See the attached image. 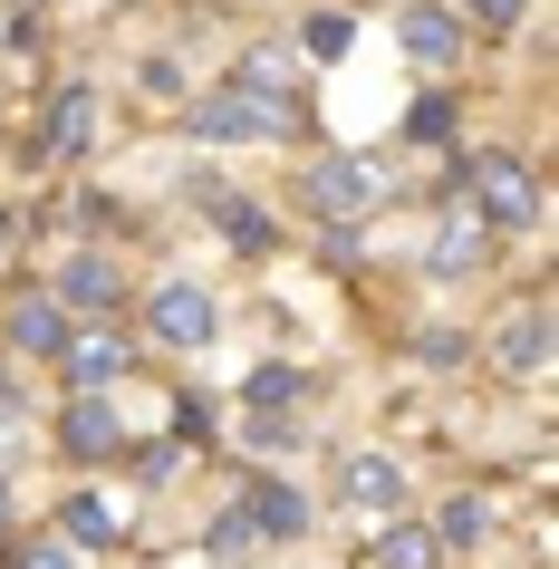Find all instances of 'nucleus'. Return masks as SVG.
I'll use <instances>...</instances> for the list:
<instances>
[{
	"label": "nucleus",
	"mask_w": 559,
	"mask_h": 569,
	"mask_svg": "<svg viewBox=\"0 0 559 569\" xmlns=\"http://www.w3.org/2000/svg\"><path fill=\"white\" fill-rule=\"evenodd\" d=\"M290 126H299V107H270V97L232 88V78L212 97H193V136L203 146H261V136H290Z\"/></svg>",
	"instance_id": "f257e3e1"
},
{
	"label": "nucleus",
	"mask_w": 559,
	"mask_h": 569,
	"mask_svg": "<svg viewBox=\"0 0 559 569\" xmlns=\"http://www.w3.org/2000/svg\"><path fill=\"white\" fill-rule=\"evenodd\" d=\"M472 222L482 232H521V222H540V183H530L521 154H472Z\"/></svg>",
	"instance_id": "f03ea898"
},
{
	"label": "nucleus",
	"mask_w": 559,
	"mask_h": 569,
	"mask_svg": "<svg viewBox=\"0 0 559 569\" xmlns=\"http://www.w3.org/2000/svg\"><path fill=\"white\" fill-rule=\"evenodd\" d=\"M386 203V164L377 154H319L309 164V212L319 222H357V212Z\"/></svg>",
	"instance_id": "7ed1b4c3"
},
{
	"label": "nucleus",
	"mask_w": 559,
	"mask_h": 569,
	"mask_svg": "<svg viewBox=\"0 0 559 569\" xmlns=\"http://www.w3.org/2000/svg\"><path fill=\"white\" fill-rule=\"evenodd\" d=\"M97 117H107V97H97V88H59V97H49V117H39V136H30V164L88 154L97 146Z\"/></svg>",
	"instance_id": "20e7f679"
},
{
	"label": "nucleus",
	"mask_w": 559,
	"mask_h": 569,
	"mask_svg": "<svg viewBox=\"0 0 559 569\" xmlns=\"http://www.w3.org/2000/svg\"><path fill=\"white\" fill-rule=\"evenodd\" d=\"M146 329H154V348H203L212 338V290L203 280H164L146 300Z\"/></svg>",
	"instance_id": "39448f33"
},
{
	"label": "nucleus",
	"mask_w": 559,
	"mask_h": 569,
	"mask_svg": "<svg viewBox=\"0 0 559 569\" xmlns=\"http://www.w3.org/2000/svg\"><path fill=\"white\" fill-rule=\"evenodd\" d=\"M492 367L501 377H540L550 367V300H521L492 319Z\"/></svg>",
	"instance_id": "423d86ee"
},
{
	"label": "nucleus",
	"mask_w": 559,
	"mask_h": 569,
	"mask_svg": "<svg viewBox=\"0 0 559 569\" xmlns=\"http://www.w3.org/2000/svg\"><path fill=\"white\" fill-rule=\"evenodd\" d=\"M232 531L241 540H251V531H261V540H299V531H309V502H299L290 482H261V473H251V492L232 502Z\"/></svg>",
	"instance_id": "0eeeda50"
},
{
	"label": "nucleus",
	"mask_w": 559,
	"mask_h": 569,
	"mask_svg": "<svg viewBox=\"0 0 559 569\" xmlns=\"http://www.w3.org/2000/svg\"><path fill=\"white\" fill-rule=\"evenodd\" d=\"M396 39H406L415 68H453L463 59V30H453V10H435V0H406V10H396Z\"/></svg>",
	"instance_id": "6e6552de"
},
{
	"label": "nucleus",
	"mask_w": 559,
	"mask_h": 569,
	"mask_svg": "<svg viewBox=\"0 0 559 569\" xmlns=\"http://www.w3.org/2000/svg\"><path fill=\"white\" fill-rule=\"evenodd\" d=\"M338 502L348 511H396L406 502V473L386 453H338Z\"/></svg>",
	"instance_id": "1a4fd4ad"
},
{
	"label": "nucleus",
	"mask_w": 559,
	"mask_h": 569,
	"mask_svg": "<svg viewBox=\"0 0 559 569\" xmlns=\"http://www.w3.org/2000/svg\"><path fill=\"white\" fill-rule=\"evenodd\" d=\"M59 445L78 453V463H107V453L126 445V425H117V406H107V396H78V406H68V416H59Z\"/></svg>",
	"instance_id": "9d476101"
},
{
	"label": "nucleus",
	"mask_w": 559,
	"mask_h": 569,
	"mask_svg": "<svg viewBox=\"0 0 559 569\" xmlns=\"http://www.w3.org/2000/svg\"><path fill=\"white\" fill-rule=\"evenodd\" d=\"M59 367H68V387H78V396H107L136 358H126V338L107 329V338H68V358H59Z\"/></svg>",
	"instance_id": "9b49d317"
},
{
	"label": "nucleus",
	"mask_w": 559,
	"mask_h": 569,
	"mask_svg": "<svg viewBox=\"0 0 559 569\" xmlns=\"http://www.w3.org/2000/svg\"><path fill=\"white\" fill-rule=\"evenodd\" d=\"M117 300H126L117 261H97V251H78V261L59 270V309H107V319H117Z\"/></svg>",
	"instance_id": "f8f14e48"
},
{
	"label": "nucleus",
	"mask_w": 559,
	"mask_h": 569,
	"mask_svg": "<svg viewBox=\"0 0 559 569\" xmlns=\"http://www.w3.org/2000/svg\"><path fill=\"white\" fill-rule=\"evenodd\" d=\"M59 531L78 540V550H117V540H126V511L107 502V492H68V502H59Z\"/></svg>",
	"instance_id": "ddd939ff"
},
{
	"label": "nucleus",
	"mask_w": 559,
	"mask_h": 569,
	"mask_svg": "<svg viewBox=\"0 0 559 569\" xmlns=\"http://www.w3.org/2000/svg\"><path fill=\"white\" fill-rule=\"evenodd\" d=\"M10 348L20 358H68V309L59 300H20L10 309Z\"/></svg>",
	"instance_id": "4468645a"
},
{
	"label": "nucleus",
	"mask_w": 559,
	"mask_h": 569,
	"mask_svg": "<svg viewBox=\"0 0 559 569\" xmlns=\"http://www.w3.org/2000/svg\"><path fill=\"white\" fill-rule=\"evenodd\" d=\"M367 569H443V550H435L425 521H396V531H377V560Z\"/></svg>",
	"instance_id": "2eb2a0df"
},
{
	"label": "nucleus",
	"mask_w": 559,
	"mask_h": 569,
	"mask_svg": "<svg viewBox=\"0 0 559 569\" xmlns=\"http://www.w3.org/2000/svg\"><path fill=\"white\" fill-rule=\"evenodd\" d=\"M482 251H492V232H482V222L463 212V222H443V241H435V270H443V280H463V270L482 261Z\"/></svg>",
	"instance_id": "dca6fc26"
},
{
	"label": "nucleus",
	"mask_w": 559,
	"mask_h": 569,
	"mask_svg": "<svg viewBox=\"0 0 559 569\" xmlns=\"http://www.w3.org/2000/svg\"><path fill=\"white\" fill-rule=\"evenodd\" d=\"M482 531H492V502H443V521H435V550H482Z\"/></svg>",
	"instance_id": "f3484780"
},
{
	"label": "nucleus",
	"mask_w": 559,
	"mask_h": 569,
	"mask_svg": "<svg viewBox=\"0 0 559 569\" xmlns=\"http://www.w3.org/2000/svg\"><path fill=\"white\" fill-rule=\"evenodd\" d=\"M299 39H309V59L338 68V59L357 49V20H348V10H309V30H299Z\"/></svg>",
	"instance_id": "a211bd4d"
},
{
	"label": "nucleus",
	"mask_w": 559,
	"mask_h": 569,
	"mask_svg": "<svg viewBox=\"0 0 559 569\" xmlns=\"http://www.w3.org/2000/svg\"><path fill=\"white\" fill-rule=\"evenodd\" d=\"M406 136H415V146H453V97H415V107H406Z\"/></svg>",
	"instance_id": "6ab92c4d"
},
{
	"label": "nucleus",
	"mask_w": 559,
	"mask_h": 569,
	"mask_svg": "<svg viewBox=\"0 0 559 569\" xmlns=\"http://www.w3.org/2000/svg\"><path fill=\"white\" fill-rule=\"evenodd\" d=\"M241 396H251V416H261V406L280 416V406L299 396V367H251V377H241Z\"/></svg>",
	"instance_id": "aec40b11"
},
{
	"label": "nucleus",
	"mask_w": 559,
	"mask_h": 569,
	"mask_svg": "<svg viewBox=\"0 0 559 569\" xmlns=\"http://www.w3.org/2000/svg\"><path fill=\"white\" fill-rule=\"evenodd\" d=\"M222 203H232V193H222ZM222 222H232V241H241V251H270V222H261V212H241V203H232Z\"/></svg>",
	"instance_id": "412c9836"
},
{
	"label": "nucleus",
	"mask_w": 559,
	"mask_h": 569,
	"mask_svg": "<svg viewBox=\"0 0 559 569\" xmlns=\"http://www.w3.org/2000/svg\"><path fill=\"white\" fill-rule=\"evenodd\" d=\"M251 445H261V453H290L299 425H290V416H251Z\"/></svg>",
	"instance_id": "4be33fe9"
},
{
	"label": "nucleus",
	"mask_w": 559,
	"mask_h": 569,
	"mask_svg": "<svg viewBox=\"0 0 559 569\" xmlns=\"http://www.w3.org/2000/svg\"><path fill=\"white\" fill-rule=\"evenodd\" d=\"M20 569H78V550H59V540H39V550H20Z\"/></svg>",
	"instance_id": "5701e85b"
},
{
	"label": "nucleus",
	"mask_w": 559,
	"mask_h": 569,
	"mask_svg": "<svg viewBox=\"0 0 559 569\" xmlns=\"http://www.w3.org/2000/svg\"><path fill=\"white\" fill-rule=\"evenodd\" d=\"M472 20H492V30H511V20H521V0H463Z\"/></svg>",
	"instance_id": "b1692460"
},
{
	"label": "nucleus",
	"mask_w": 559,
	"mask_h": 569,
	"mask_svg": "<svg viewBox=\"0 0 559 569\" xmlns=\"http://www.w3.org/2000/svg\"><path fill=\"white\" fill-rule=\"evenodd\" d=\"M10 241H20V212L0 203V261H10Z\"/></svg>",
	"instance_id": "393cba45"
},
{
	"label": "nucleus",
	"mask_w": 559,
	"mask_h": 569,
	"mask_svg": "<svg viewBox=\"0 0 559 569\" xmlns=\"http://www.w3.org/2000/svg\"><path fill=\"white\" fill-rule=\"evenodd\" d=\"M0 521H10V492H0Z\"/></svg>",
	"instance_id": "a878e982"
}]
</instances>
